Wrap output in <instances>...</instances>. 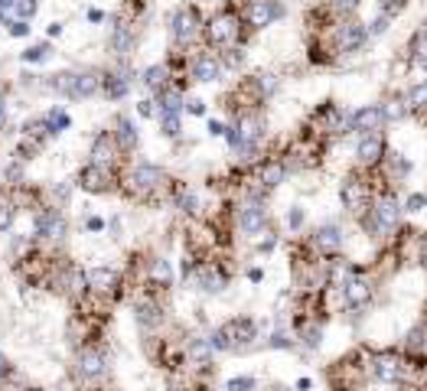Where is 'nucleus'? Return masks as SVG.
I'll return each instance as SVG.
<instances>
[{
	"label": "nucleus",
	"mask_w": 427,
	"mask_h": 391,
	"mask_svg": "<svg viewBox=\"0 0 427 391\" xmlns=\"http://www.w3.org/2000/svg\"><path fill=\"white\" fill-rule=\"evenodd\" d=\"M258 336V326L255 320H228V323H222L216 329V333L209 336V346L216 349V353H245L248 346L255 343Z\"/></svg>",
	"instance_id": "1"
},
{
	"label": "nucleus",
	"mask_w": 427,
	"mask_h": 391,
	"mask_svg": "<svg viewBox=\"0 0 427 391\" xmlns=\"http://www.w3.org/2000/svg\"><path fill=\"white\" fill-rule=\"evenodd\" d=\"M401 222V202L395 196H382V199L372 202V232L375 235H385Z\"/></svg>",
	"instance_id": "2"
},
{
	"label": "nucleus",
	"mask_w": 427,
	"mask_h": 391,
	"mask_svg": "<svg viewBox=\"0 0 427 391\" xmlns=\"http://www.w3.org/2000/svg\"><path fill=\"white\" fill-rule=\"evenodd\" d=\"M108 372V359L102 349H92V346H85V349H78L76 355V375L82 378V382H98V378H105Z\"/></svg>",
	"instance_id": "3"
},
{
	"label": "nucleus",
	"mask_w": 427,
	"mask_h": 391,
	"mask_svg": "<svg viewBox=\"0 0 427 391\" xmlns=\"http://www.w3.org/2000/svg\"><path fill=\"white\" fill-rule=\"evenodd\" d=\"M372 375L382 385H398L405 378V359L398 353H379L372 359Z\"/></svg>",
	"instance_id": "4"
},
{
	"label": "nucleus",
	"mask_w": 427,
	"mask_h": 391,
	"mask_svg": "<svg viewBox=\"0 0 427 391\" xmlns=\"http://www.w3.org/2000/svg\"><path fill=\"white\" fill-rule=\"evenodd\" d=\"M167 186V173L153 163H137L131 170V190L134 192H157Z\"/></svg>",
	"instance_id": "5"
},
{
	"label": "nucleus",
	"mask_w": 427,
	"mask_h": 391,
	"mask_svg": "<svg viewBox=\"0 0 427 391\" xmlns=\"http://www.w3.org/2000/svg\"><path fill=\"white\" fill-rule=\"evenodd\" d=\"M78 186L85 192H108L114 186L111 166H95V163H88L85 170L78 173Z\"/></svg>",
	"instance_id": "6"
},
{
	"label": "nucleus",
	"mask_w": 427,
	"mask_h": 391,
	"mask_svg": "<svg viewBox=\"0 0 427 391\" xmlns=\"http://www.w3.org/2000/svg\"><path fill=\"white\" fill-rule=\"evenodd\" d=\"M372 284L365 280V277H349L346 284H342V297H346V306L349 310H365V306L372 304Z\"/></svg>",
	"instance_id": "7"
},
{
	"label": "nucleus",
	"mask_w": 427,
	"mask_h": 391,
	"mask_svg": "<svg viewBox=\"0 0 427 391\" xmlns=\"http://www.w3.org/2000/svg\"><path fill=\"white\" fill-rule=\"evenodd\" d=\"M206 36H209V43H216V46H228V43H235L238 20L232 17V13H218L209 27H206Z\"/></svg>",
	"instance_id": "8"
},
{
	"label": "nucleus",
	"mask_w": 427,
	"mask_h": 391,
	"mask_svg": "<svg viewBox=\"0 0 427 391\" xmlns=\"http://www.w3.org/2000/svg\"><path fill=\"white\" fill-rule=\"evenodd\" d=\"M196 33H200V17H196V10L192 7L176 10V17H173V39H176V43H192Z\"/></svg>",
	"instance_id": "9"
},
{
	"label": "nucleus",
	"mask_w": 427,
	"mask_h": 391,
	"mask_svg": "<svg viewBox=\"0 0 427 391\" xmlns=\"http://www.w3.org/2000/svg\"><path fill=\"white\" fill-rule=\"evenodd\" d=\"M267 225V212L261 202H248L245 209L238 212V229L245 232V235H261Z\"/></svg>",
	"instance_id": "10"
},
{
	"label": "nucleus",
	"mask_w": 427,
	"mask_h": 391,
	"mask_svg": "<svg viewBox=\"0 0 427 391\" xmlns=\"http://www.w3.org/2000/svg\"><path fill=\"white\" fill-rule=\"evenodd\" d=\"M277 13H281V7H277L274 0H251V3H248V10H245V20L255 29H265V27H271V23H274Z\"/></svg>",
	"instance_id": "11"
},
{
	"label": "nucleus",
	"mask_w": 427,
	"mask_h": 391,
	"mask_svg": "<svg viewBox=\"0 0 427 391\" xmlns=\"http://www.w3.org/2000/svg\"><path fill=\"white\" fill-rule=\"evenodd\" d=\"M382 121H385V118H382V108L379 105H365V108H359V111L349 118V127L365 137V134L382 131Z\"/></svg>",
	"instance_id": "12"
},
{
	"label": "nucleus",
	"mask_w": 427,
	"mask_h": 391,
	"mask_svg": "<svg viewBox=\"0 0 427 391\" xmlns=\"http://www.w3.org/2000/svg\"><path fill=\"white\" fill-rule=\"evenodd\" d=\"M365 36H369V29L362 27V23H342L340 33H336V49L340 52H356V49H362V43H365Z\"/></svg>",
	"instance_id": "13"
},
{
	"label": "nucleus",
	"mask_w": 427,
	"mask_h": 391,
	"mask_svg": "<svg viewBox=\"0 0 427 391\" xmlns=\"http://www.w3.org/2000/svg\"><path fill=\"white\" fill-rule=\"evenodd\" d=\"M102 88L98 72H69V98H92Z\"/></svg>",
	"instance_id": "14"
},
{
	"label": "nucleus",
	"mask_w": 427,
	"mask_h": 391,
	"mask_svg": "<svg viewBox=\"0 0 427 391\" xmlns=\"http://www.w3.org/2000/svg\"><path fill=\"white\" fill-rule=\"evenodd\" d=\"M36 235L46 241H62L66 239V219L59 212H39L36 215Z\"/></svg>",
	"instance_id": "15"
},
{
	"label": "nucleus",
	"mask_w": 427,
	"mask_h": 391,
	"mask_svg": "<svg viewBox=\"0 0 427 391\" xmlns=\"http://www.w3.org/2000/svg\"><path fill=\"white\" fill-rule=\"evenodd\" d=\"M356 153H359L362 166H375V163L385 160V141H382L379 134H365L359 141V147H356Z\"/></svg>",
	"instance_id": "16"
},
{
	"label": "nucleus",
	"mask_w": 427,
	"mask_h": 391,
	"mask_svg": "<svg viewBox=\"0 0 427 391\" xmlns=\"http://www.w3.org/2000/svg\"><path fill=\"white\" fill-rule=\"evenodd\" d=\"M118 280H121V277H118L114 267H92L85 274V284L92 287L95 294H114V290H118Z\"/></svg>",
	"instance_id": "17"
},
{
	"label": "nucleus",
	"mask_w": 427,
	"mask_h": 391,
	"mask_svg": "<svg viewBox=\"0 0 427 391\" xmlns=\"http://www.w3.org/2000/svg\"><path fill=\"white\" fill-rule=\"evenodd\" d=\"M316 248L323 251V255H340L342 248V229L336 225V222H326V225H320L316 229Z\"/></svg>",
	"instance_id": "18"
},
{
	"label": "nucleus",
	"mask_w": 427,
	"mask_h": 391,
	"mask_svg": "<svg viewBox=\"0 0 427 391\" xmlns=\"http://www.w3.org/2000/svg\"><path fill=\"white\" fill-rule=\"evenodd\" d=\"M342 202H346V209H352V212L369 209V190H365V183H359V180L346 183V186H342Z\"/></svg>",
	"instance_id": "19"
},
{
	"label": "nucleus",
	"mask_w": 427,
	"mask_h": 391,
	"mask_svg": "<svg viewBox=\"0 0 427 391\" xmlns=\"http://www.w3.org/2000/svg\"><path fill=\"white\" fill-rule=\"evenodd\" d=\"M114 157H118V143H114L111 134H98L95 143H92V163L95 166H111Z\"/></svg>",
	"instance_id": "20"
},
{
	"label": "nucleus",
	"mask_w": 427,
	"mask_h": 391,
	"mask_svg": "<svg viewBox=\"0 0 427 391\" xmlns=\"http://www.w3.org/2000/svg\"><path fill=\"white\" fill-rule=\"evenodd\" d=\"M196 284H200V290H206V294H218V290H225L228 277L218 271V267L212 264H202L200 271H196Z\"/></svg>",
	"instance_id": "21"
},
{
	"label": "nucleus",
	"mask_w": 427,
	"mask_h": 391,
	"mask_svg": "<svg viewBox=\"0 0 427 391\" xmlns=\"http://www.w3.org/2000/svg\"><path fill=\"white\" fill-rule=\"evenodd\" d=\"M218 76H222V62L216 56H200L192 62V78L196 82H218Z\"/></svg>",
	"instance_id": "22"
},
{
	"label": "nucleus",
	"mask_w": 427,
	"mask_h": 391,
	"mask_svg": "<svg viewBox=\"0 0 427 391\" xmlns=\"http://www.w3.org/2000/svg\"><path fill=\"white\" fill-rule=\"evenodd\" d=\"M287 176V166L281 160H267L261 170H258V183L261 186H267V190H274V186H281Z\"/></svg>",
	"instance_id": "23"
},
{
	"label": "nucleus",
	"mask_w": 427,
	"mask_h": 391,
	"mask_svg": "<svg viewBox=\"0 0 427 391\" xmlns=\"http://www.w3.org/2000/svg\"><path fill=\"white\" fill-rule=\"evenodd\" d=\"M114 143H118V150H134L137 147V127L127 121V118H118V131L111 134Z\"/></svg>",
	"instance_id": "24"
},
{
	"label": "nucleus",
	"mask_w": 427,
	"mask_h": 391,
	"mask_svg": "<svg viewBox=\"0 0 427 391\" xmlns=\"http://www.w3.org/2000/svg\"><path fill=\"white\" fill-rule=\"evenodd\" d=\"M212 349L209 339H192L190 346H186V359H190L192 365H212Z\"/></svg>",
	"instance_id": "25"
},
{
	"label": "nucleus",
	"mask_w": 427,
	"mask_h": 391,
	"mask_svg": "<svg viewBox=\"0 0 427 391\" xmlns=\"http://www.w3.org/2000/svg\"><path fill=\"white\" fill-rule=\"evenodd\" d=\"M131 88V72H114L105 78V95L108 98H124Z\"/></svg>",
	"instance_id": "26"
},
{
	"label": "nucleus",
	"mask_w": 427,
	"mask_h": 391,
	"mask_svg": "<svg viewBox=\"0 0 427 391\" xmlns=\"http://www.w3.org/2000/svg\"><path fill=\"white\" fill-rule=\"evenodd\" d=\"M349 277H356L352 274V264L346 258H336V261H330V284L332 287H342Z\"/></svg>",
	"instance_id": "27"
},
{
	"label": "nucleus",
	"mask_w": 427,
	"mask_h": 391,
	"mask_svg": "<svg viewBox=\"0 0 427 391\" xmlns=\"http://www.w3.org/2000/svg\"><path fill=\"white\" fill-rule=\"evenodd\" d=\"M382 108V118L385 121H405L408 118V105H405V98H388L385 105H379Z\"/></svg>",
	"instance_id": "28"
},
{
	"label": "nucleus",
	"mask_w": 427,
	"mask_h": 391,
	"mask_svg": "<svg viewBox=\"0 0 427 391\" xmlns=\"http://www.w3.org/2000/svg\"><path fill=\"white\" fill-rule=\"evenodd\" d=\"M183 108V95L176 88H163L160 92V115H180Z\"/></svg>",
	"instance_id": "29"
},
{
	"label": "nucleus",
	"mask_w": 427,
	"mask_h": 391,
	"mask_svg": "<svg viewBox=\"0 0 427 391\" xmlns=\"http://www.w3.org/2000/svg\"><path fill=\"white\" fill-rule=\"evenodd\" d=\"M137 323L141 326H157L160 323V306L150 304V300H141V304H137Z\"/></svg>",
	"instance_id": "30"
},
{
	"label": "nucleus",
	"mask_w": 427,
	"mask_h": 391,
	"mask_svg": "<svg viewBox=\"0 0 427 391\" xmlns=\"http://www.w3.org/2000/svg\"><path fill=\"white\" fill-rule=\"evenodd\" d=\"M23 134H27L29 141H46V137H52V131H49V125H46V118H33V121H27L23 125Z\"/></svg>",
	"instance_id": "31"
},
{
	"label": "nucleus",
	"mask_w": 427,
	"mask_h": 391,
	"mask_svg": "<svg viewBox=\"0 0 427 391\" xmlns=\"http://www.w3.org/2000/svg\"><path fill=\"white\" fill-rule=\"evenodd\" d=\"M144 85L153 88V92H163V88H167V69L163 66L147 69V72H144Z\"/></svg>",
	"instance_id": "32"
},
{
	"label": "nucleus",
	"mask_w": 427,
	"mask_h": 391,
	"mask_svg": "<svg viewBox=\"0 0 427 391\" xmlns=\"http://www.w3.org/2000/svg\"><path fill=\"white\" fill-rule=\"evenodd\" d=\"M405 105L411 108V111H427V82L424 85H414L408 92V101H405Z\"/></svg>",
	"instance_id": "33"
},
{
	"label": "nucleus",
	"mask_w": 427,
	"mask_h": 391,
	"mask_svg": "<svg viewBox=\"0 0 427 391\" xmlns=\"http://www.w3.org/2000/svg\"><path fill=\"white\" fill-rule=\"evenodd\" d=\"M150 280H157V284H163V287H167V284H170V280H173V271H170V261H153V264H150Z\"/></svg>",
	"instance_id": "34"
},
{
	"label": "nucleus",
	"mask_w": 427,
	"mask_h": 391,
	"mask_svg": "<svg viewBox=\"0 0 427 391\" xmlns=\"http://www.w3.org/2000/svg\"><path fill=\"white\" fill-rule=\"evenodd\" d=\"M36 7H39L36 0H17V3H13V13L20 17V23H27V20H33Z\"/></svg>",
	"instance_id": "35"
},
{
	"label": "nucleus",
	"mask_w": 427,
	"mask_h": 391,
	"mask_svg": "<svg viewBox=\"0 0 427 391\" xmlns=\"http://www.w3.org/2000/svg\"><path fill=\"white\" fill-rule=\"evenodd\" d=\"M320 336H323V326L320 323H310V326H304L300 339L307 343V349H316V346H320Z\"/></svg>",
	"instance_id": "36"
},
{
	"label": "nucleus",
	"mask_w": 427,
	"mask_h": 391,
	"mask_svg": "<svg viewBox=\"0 0 427 391\" xmlns=\"http://www.w3.org/2000/svg\"><path fill=\"white\" fill-rule=\"evenodd\" d=\"M401 10H405V0H379V17H385V20L398 17Z\"/></svg>",
	"instance_id": "37"
},
{
	"label": "nucleus",
	"mask_w": 427,
	"mask_h": 391,
	"mask_svg": "<svg viewBox=\"0 0 427 391\" xmlns=\"http://www.w3.org/2000/svg\"><path fill=\"white\" fill-rule=\"evenodd\" d=\"M46 125H49V131H52V134L66 131V127H69V115H66V111H49V115H46Z\"/></svg>",
	"instance_id": "38"
},
{
	"label": "nucleus",
	"mask_w": 427,
	"mask_h": 391,
	"mask_svg": "<svg viewBox=\"0 0 427 391\" xmlns=\"http://www.w3.org/2000/svg\"><path fill=\"white\" fill-rule=\"evenodd\" d=\"M17 219V206L13 202H0V232H7Z\"/></svg>",
	"instance_id": "39"
},
{
	"label": "nucleus",
	"mask_w": 427,
	"mask_h": 391,
	"mask_svg": "<svg viewBox=\"0 0 427 391\" xmlns=\"http://www.w3.org/2000/svg\"><path fill=\"white\" fill-rule=\"evenodd\" d=\"M114 49H118V52H127V49H131V29L127 27H114Z\"/></svg>",
	"instance_id": "40"
},
{
	"label": "nucleus",
	"mask_w": 427,
	"mask_h": 391,
	"mask_svg": "<svg viewBox=\"0 0 427 391\" xmlns=\"http://www.w3.org/2000/svg\"><path fill=\"white\" fill-rule=\"evenodd\" d=\"M160 121H163V134H167V137H176V134H180V115H160Z\"/></svg>",
	"instance_id": "41"
},
{
	"label": "nucleus",
	"mask_w": 427,
	"mask_h": 391,
	"mask_svg": "<svg viewBox=\"0 0 427 391\" xmlns=\"http://www.w3.org/2000/svg\"><path fill=\"white\" fill-rule=\"evenodd\" d=\"M225 388L228 391H251V388H255V378H251V375H241V378H232Z\"/></svg>",
	"instance_id": "42"
},
{
	"label": "nucleus",
	"mask_w": 427,
	"mask_h": 391,
	"mask_svg": "<svg viewBox=\"0 0 427 391\" xmlns=\"http://www.w3.org/2000/svg\"><path fill=\"white\" fill-rule=\"evenodd\" d=\"M46 52H49L46 46H33V49H27V52H20V59H23V62H43Z\"/></svg>",
	"instance_id": "43"
},
{
	"label": "nucleus",
	"mask_w": 427,
	"mask_h": 391,
	"mask_svg": "<svg viewBox=\"0 0 427 391\" xmlns=\"http://www.w3.org/2000/svg\"><path fill=\"white\" fill-rule=\"evenodd\" d=\"M414 59L427 66V33H418V39H414Z\"/></svg>",
	"instance_id": "44"
},
{
	"label": "nucleus",
	"mask_w": 427,
	"mask_h": 391,
	"mask_svg": "<svg viewBox=\"0 0 427 391\" xmlns=\"http://www.w3.org/2000/svg\"><path fill=\"white\" fill-rule=\"evenodd\" d=\"M427 206V196L424 192H411L408 196V212H421Z\"/></svg>",
	"instance_id": "45"
},
{
	"label": "nucleus",
	"mask_w": 427,
	"mask_h": 391,
	"mask_svg": "<svg viewBox=\"0 0 427 391\" xmlns=\"http://www.w3.org/2000/svg\"><path fill=\"white\" fill-rule=\"evenodd\" d=\"M332 10H340V13H349V10L359 7V0H330Z\"/></svg>",
	"instance_id": "46"
},
{
	"label": "nucleus",
	"mask_w": 427,
	"mask_h": 391,
	"mask_svg": "<svg viewBox=\"0 0 427 391\" xmlns=\"http://www.w3.org/2000/svg\"><path fill=\"white\" fill-rule=\"evenodd\" d=\"M186 108H190V115H196V118L206 115V101H200V98H192V101H190Z\"/></svg>",
	"instance_id": "47"
},
{
	"label": "nucleus",
	"mask_w": 427,
	"mask_h": 391,
	"mask_svg": "<svg viewBox=\"0 0 427 391\" xmlns=\"http://www.w3.org/2000/svg\"><path fill=\"white\" fill-rule=\"evenodd\" d=\"M137 111H141V118H153V115H157L153 101H141V105H137Z\"/></svg>",
	"instance_id": "48"
},
{
	"label": "nucleus",
	"mask_w": 427,
	"mask_h": 391,
	"mask_svg": "<svg viewBox=\"0 0 427 391\" xmlns=\"http://www.w3.org/2000/svg\"><path fill=\"white\" fill-rule=\"evenodd\" d=\"M7 375H10V362H7V355L0 353V382H4Z\"/></svg>",
	"instance_id": "49"
},
{
	"label": "nucleus",
	"mask_w": 427,
	"mask_h": 391,
	"mask_svg": "<svg viewBox=\"0 0 427 391\" xmlns=\"http://www.w3.org/2000/svg\"><path fill=\"white\" fill-rule=\"evenodd\" d=\"M385 29H388V20L385 17H379L375 23H372V33H385Z\"/></svg>",
	"instance_id": "50"
},
{
	"label": "nucleus",
	"mask_w": 427,
	"mask_h": 391,
	"mask_svg": "<svg viewBox=\"0 0 427 391\" xmlns=\"http://www.w3.org/2000/svg\"><path fill=\"white\" fill-rule=\"evenodd\" d=\"M10 33H13V36H27L29 27H27V23H13V29H10Z\"/></svg>",
	"instance_id": "51"
},
{
	"label": "nucleus",
	"mask_w": 427,
	"mask_h": 391,
	"mask_svg": "<svg viewBox=\"0 0 427 391\" xmlns=\"http://www.w3.org/2000/svg\"><path fill=\"white\" fill-rule=\"evenodd\" d=\"M85 225H88V232H102V229H105V222H102V219H88Z\"/></svg>",
	"instance_id": "52"
},
{
	"label": "nucleus",
	"mask_w": 427,
	"mask_h": 391,
	"mask_svg": "<svg viewBox=\"0 0 427 391\" xmlns=\"http://www.w3.org/2000/svg\"><path fill=\"white\" fill-rule=\"evenodd\" d=\"M4 125H7V101L0 98V131H4Z\"/></svg>",
	"instance_id": "53"
},
{
	"label": "nucleus",
	"mask_w": 427,
	"mask_h": 391,
	"mask_svg": "<svg viewBox=\"0 0 427 391\" xmlns=\"http://www.w3.org/2000/svg\"><path fill=\"white\" fill-rule=\"evenodd\" d=\"M300 222H304V215H300V209H294V212H290V225H294V229H297Z\"/></svg>",
	"instance_id": "54"
},
{
	"label": "nucleus",
	"mask_w": 427,
	"mask_h": 391,
	"mask_svg": "<svg viewBox=\"0 0 427 391\" xmlns=\"http://www.w3.org/2000/svg\"><path fill=\"white\" fill-rule=\"evenodd\" d=\"M209 134H216V137H218V134H225V127L218 125V121H209Z\"/></svg>",
	"instance_id": "55"
},
{
	"label": "nucleus",
	"mask_w": 427,
	"mask_h": 391,
	"mask_svg": "<svg viewBox=\"0 0 427 391\" xmlns=\"http://www.w3.org/2000/svg\"><path fill=\"white\" fill-rule=\"evenodd\" d=\"M421 261L427 264V239H421Z\"/></svg>",
	"instance_id": "56"
},
{
	"label": "nucleus",
	"mask_w": 427,
	"mask_h": 391,
	"mask_svg": "<svg viewBox=\"0 0 427 391\" xmlns=\"http://www.w3.org/2000/svg\"><path fill=\"white\" fill-rule=\"evenodd\" d=\"M17 0H0V10H7V7H13Z\"/></svg>",
	"instance_id": "57"
},
{
	"label": "nucleus",
	"mask_w": 427,
	"mask_h": 391,
	"mask_svg": "<svg viewBox=\"0 0 427 391\" xmlns=\"http://www.w3.org/2000/svg\"><path fill=\"white\" fill-rule=\"evenodd\" d=\"M267 391H290V388H287V385H271Z\"/></svg>",
	"instance_id": "58"
},
{
	"label": "nucleus",
	"mask_w": 427,
	"mask_h": 391,
	"mask_svg": "<svg viewBox=\"0 0 427 391\" xmlns=\"http://www.w3.org/2000/svg\"><path fill=\"white\" fill-rule=\"evenodd\" d=\"M29 391H43V388H29Z\"/></svg>",
	"instance_id": "59"
},
{
	"label": "nucleus",
	"mask_w": 427,
	"mask_h": 391,
	"mask_svg": "<svg viewBox=\"0 0 427 391\" xmlns=\"http://www.w3.org/2000/svg\"><path fill=\"white\" fill-rule=\"evenodd\" d=\"M200 391H212V388H200Z\"/></svg>",
	"instance_id": "60"
},
{
	"label": "nucleus",
	"mask_w": 427,
	"mask_h": 391,
	"mask_svg": "<svg viewBox=\"0 0 427 391\" xmlns=\"http://www.w3.org/2000/svg\"><path fill=\"white\" fill-rule=\"evenodd\" d=\"M424 333H427V323H424Z\"/></svg>",
	"instance_id": "61"
}]
</instances>
